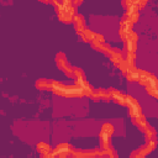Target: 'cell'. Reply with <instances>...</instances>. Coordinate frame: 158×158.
<instances>
[{
  "instance_id": "obj_16",
  "label": "cell",
  "mask_w": 158,
  "mask_h": 158,
  "mask_svg": "<svg viewBox=\"0 0 158 158\" xmlns=\"http://www.w3.org/2000/svg\"><path fill=\"white\" fill-rule=\"evenodd\" d=\"M83 2V0H72V4H73V6H75V7H78L80 4Z\"/></svg>"
},
{
  "instance_id": "obj_5",
  "label": "cell",
  "mask_w": 158,
  "mask_h": 158,
  "mask_svg": "<svg viewBox=\"0 0 158 158\" xmlns=\"http://www.w3.org/2000/svg\"><path fill=\"white\" fill-rule=\"evenodd\" d=\"M137 81L142 85H144L146 88H153V86H158V80L156 79V77L148 72L144 70H139L138 69V74H137Z\"/></svg>"
},
{
  "instance_id": "obj_8",
  "label": "cell",
  "mask_w": 158,
  "mask_h": 158,
  "mask_svg": "<svg viewBox=\"0 0 158 158\" xmlns=\"http://www.w3.org/2000/svg\"><path fill=\"white\" fill-rule=\"evenodd\" d=\"M131 28H132V22L128 21V20H126V19H122L121 20V23H120V36H121V38L123 41L126 40V37L128 36V33L132 31Z\"/></svg>"
},
{
  "instance_id": "obj_1",
  "label": "cell",
  "mask_w": 158,
  "mask_h": 158,
  "mask_svg": "<svg viewBox=\"0 0 158 158\" xmlns=\"http://www.w3.org/2000/svg\"><path fill=\"white\" fill-rule=\"evenodd\" d=\"M51 90L54 94L64 96V98H77V96H83L84 95L83 90L77 84H74V85H64V84L58 83V81H52Z\"/></svg>"
},
{
  "instance_id": "obj_14",
  "label": "cell",
  "mask_w": 158,
  "mask_h": 158,
  "mask_svg": "<svg viewBox=\"0 0 158 158\" xmlns=\"http://www.w3.org/2000/svg\"><path fill=\"white\" fill-rule=\"evenodd\" d=\"M80 36H81V38L85 41V42H91L93 40H94V37H95V32H93V31H90V30H83L81 32H80Z\"/></svg>"
},
{
  "instance_id": "obj_10",
  "label": "cell",
  "mask_w": 158,
  "mask_h": 158,
  "mask_svg": "<svg viewBox=\"0 0 158 158\" xmlns=\"http://www.w3.org/2000/svg\"><path fill=\"white\" fill-rule=\"evenodd\" d=\"M110 95H111V100H114L121 105H126V95L121 94L120 91H117L115 89H110Z\"/></svg>"
},
{
  "instance_id": "obj_12",
  "label": "cell",
  "mask_w": 158,
  "mask_h": 158,
  "mask_svg": "<svg viewBox=\"0 0 158 158\" xmlns=\"http://www.w3.org/2000/svg\"><path fill=\"white\" fill-rule=\"evenodd\" d=\"M37 149L43 157H51V154H52V147L48 146L47 143H43V142L38 143L37 144Z\"/></svg>"
},
{
  "instance_id": "obj_15",
  "label": "cell",
  "mask_w": 158,
  "mask_h": 158,
  "mask_svg": "<svg viewBox=\"0 0 158 158\" xmlns=\"http://www.w3.org/2000/svg\"><path fill=\"white\" fill-rule=\"evenodd\" d=\"M121 2H122V6H123L126 10H128L130 7H132V6H133L135 0H122Z\"/></svg>"
},
{
  "instance_id": "obj_7",
  "label": "cell",
  "mask_w": 158,
  "mask_h": 158,
  "mask_svg": "<svg viewBox=\"0 0 158 158\" xmlns=\"http://www.w3.org/2000/svg\"><path fill=\"white\" fill-rule=\"evenodd\" d=\"M154 148H156V139H153V141H147L146 144L142 146L138 151L133 152V153L131 154V157H144V156H147L148 153H151Z\"/></svg>"
},
{
  "instance_id": "obj_3",
  "label": "cell",
  "mask_w": 158,
  "mask_h": 158,
  "mask_svg": "<svg viewBox=\"0 0 158 158\" xmlns=\"http://www.w3.org/2000/svg\"><path fill=\"white\" fill-rule=\"evenodd\" d=\"M114 133V126L111 123H104L100 130V147L101 149H110V138Z\"/></svg>"
},
{
  "instance_id": "obj_4",
  "label": "cell",
  "mask_w": 158,
  "mask_h": 158,
  "mask_svg": "<svg viewBox=\"0 0 158 158\" xmlns=\"http://www.w3.org/2000/svg\"><path fill=\"white\" fill-rule=\"evenodd\" d=\"M56 63L58 65V68L67 75V77H70L74 79V68H72L67 60V57L64 53H58L56 56Z\"/></svg>"
},
{
  "instance_id": "obj_13",
  "label": "cell",
  "mask_w": 158,
  "mask_h": 158,
  "mask_svg": "<svg viewBox=\"0 0 158 158\" xmlns=\"http://www.w3.org/2000/svg\"><path fill=\"white\" fill-rule=\"evenodd\" d=\"M36 86L37 89H41V90H51L52 81H48L47 79H40L36 81Z\"/></svg>"
},
{
  "instance_id": "obj_18",
  "label": "cell",
  "mask_w": 158,
  "mask_h": 158,
  "mask_svg": "<svg viewBox=\"0 0 158 158\" xmlns=\"http://www.w3.org/2000/svg\"><path fill=\"white\" fill-rule=\"evenodd\" d=\"M146 1H147V0H146Z\"/></svg>"
},
{
  "instance_id": "obj_17",
  "label": "cell",
  "mask_w": 158,
  "mask_h": 158,
  "mask_svg": "<svg viewBox=\"0 0 158 158\" xmlns=\"http://www.w3.org/2000/svg\"><path fill=\"white\" fill-rule=\"evenodd\" d=\"M157 99H158V96H157Z\"/></svg>"
},
{
  "instance_id": "obj_6",
  "label": "cell",
  "mask_w": 158,
  "mask_h": 158,
  "mask_svg": "<svg viewBox=\"0 0 158 158\" xmlns=\"http://www.w3.org/2000/svg\"><path fill=\"white\" fill-rule=\"evenodd\" d=\"M126 105L128 106V112H130V116L133 117V116H138L141 115V106L137 102V100L135 98H132L131 95H126Z\"/></svg>"
},
{
  "instance_id": "obj_2",
  "label": "cell",
  "mask_w": 158,
  "mask_h": 158,
  "mask_svg": "<svg viewBox=\"0 0 158 158\" xmlns=\"http://www.w3.org/2000/svg\"><path fill=\"white\" fill-rule=\"evenodd\" d=\"M75 6H73V4L69 5H64V4H58L56 5V10H57V15L58 19L62 22H72L74 21V17L77 15L75 12Z\"/></svg>"
},
{
  "instance_id": "obj_11",
  "label": "cell",
  "mask_w": 158,
  "mask_h": 158,
  "mask_svg": "<svg viewBox=\"0 0 158 158\" xmlns=\"http://www.w3.org/2000/svg\"><path fill=\"white\" fill-rule=\"evenodd\" d=\"M74 27H75V30L80 33L83 30H85V20H84V17L81 16V15H75V17H74Z\"/></svg>"
},
{
  "instance_id": "obj_9",
  "label": "cell",
  "mask_w": 158,
  "mask_h": 158,
  "mask_svg": "<svg viewBox=\"0 0 158 158\" xmlns=\"http://www.w3.org/2000/svg\"><path fill=\"white\" fill-rule=\"evenodd\" d=\"M132 118V122L141 130V131H146L147 128H148V122H147V120L144 118V116L141 114V115H138V116H133V117H131Z\"/></svg>"
}]
</instances>
